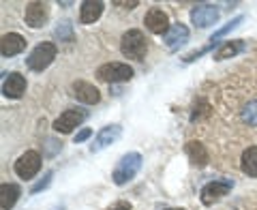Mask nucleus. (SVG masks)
<instances>
[{"label": "nucleus", "instance_id": "1", "mask_svg": "<svg viewBox=\"0 0 257 210\" xmlns=\"http://www.w3.org/2000/svg\"><path fill=\"white\" fill-rule=\"evenodd\" d=\"M120 52H122L126 58L133 60H144V56L148 52V41L144 37L142 30H126L122 39H120Z\"/></svg>", "mask_w": 257, "mask_h": 210}, {"label": "nucleus", "instance_id": "2", "mask_svg": "<svg viewBox=\"0 0 257 210\" xmlns=\"http://www.w3.org/2000/svg\"><path fill=\"white\" fill-rule=\"evenodd\" d=\"M140 167H142V155L140 152H128V155H124L118 161L114 174H111V180H114L118 187H122V184H126L131 178H135Z\"/></svg>", "mask_w": 257, "mask_h": 210}, {"label": "nucleus", "instance_id": "3", "mask_svg": "<svg viewBox=\"0 0 257 210\" xmlns=\"http://www.w3.org/2000/svg\"><path fill=\"white\" fill-rule=\"evenodd\" d=\"M56 52H58V50H56L54 43H39L35 50L30 52L28 60H26L28 69H30V71H37V73H41V71H45V69L54 62Z\"/></svg>", "mask_w": 257, "mask_h": 210}, {"label": "nucleus", "instance_id": "4", "mask_svg": "<svg viewBox=\"0 0 257 210\" xmlns=\"http://www.w3.org/2000/svg\"><path fill=\"white\" fill-rule=\"evenodd\" d=\"M96 77L107 84H118V82H128L133 77V69L124 62H107L96 69Z\"/></svg>", "mask_w": 257, "mask_h": 210}, {"label": "nucleus", "instance_id": "5", "mask_svg": "<svg viewBox=\"0 0 257 210\" xmlns=\"http://www.w3.org/2000/svg\"><path fill=\"white\" fill-rule=\"evenodd\" d=\"M41 169V155L37 150H26L24 155L15 161V174L24 180H30L35 178Z\"/></svg>", "mask_w": 257, "mask_h": 210}, {"label": "nucleus", "instance_id": "6", "mask_svg": "<svg viewBox=\"0 0 257 210\" xmlns=\"http://www.w3.org/2000/svg\"><path fill=\"white\" fill-rule=\"evenodd\" d=\"M86 112L84 110H64L62 114L54 120V131H58V133H71V131H75V129L79 127L86 120Z\"/></svg>", "mask_w": 257, "mask_h": 210}, {"label": "nucleus", "instance_id": "7", "mask_svg": "<svg viewBox=\"0 0 257 210\" xmlns=\"http://www.w3.org/2000/svg\"><path fill=\"white\" fill-rule=\"evenodd\" d=\"M144 24H146V28L150 32H155V35H167L170 32V18H167V13L163 9H159V7H152V9L146 13V18H144Z\"/></svg>", "mask_w": 257, "mask_h": 210}, {"label": "nucleus", "instance_id": "8", "mask_svg": "<svg viewBox=\"0 0 257 210\" xmlns=\"http://www.w3.org/2000/svg\"><path fill=\"white\" fill-rule=\"evenodd\" d=\"M231 187H234V182L231 180H212L204 184L202 189V201L206 206H212L214 201H219L223 195H227V193L231 191Z\"/></svg>", "mask_w": 257, "mask_h": 210}, {"label": "nucleus", "instance_id": "9", "mask_svg": "<svg viewBox=\"0 0 257 210\" xmlns=\"http://www.w3.org/2000/svg\"><path fill=\"white\" fill-rule=\"evenodd\" d=\"M216 20H219V9H216L214 5H199L191 11V22L195 24L197 28L212 26V24H216Z\"/></svg>", "mask_w": 257, "mask_h": 210}, {"label": "nucleus", "instance_id": "10", "mask_svg": "<svg viewBox=\"0 0 257 210\" xmlns=\"http://www.w3.org/2000/svg\"><path fill=\"white\" fill-rule=\"evenodd\" d=\"M50 18V9H47L45 3H28L26 5V13H24V20L30 28H41L43 24Z\"/></svg>", "mask_w": 257, "mask_h": 210}, {"label": "nucleus", "instance_id": "11", "mask_svg": "<svg viewBox=\"0 0 257 210\" xmlns=\"http://www.w3.org/2000/svg\"><path fill=\"white\" fill-rule=\"evenodd\" d=\"M120 135H122V127H120V125L103 127L101 131L96 133L94 144H90V152H99V150H103V148H107L109 144H114Z\"/></svg>", "mask_w": 257, "mask_h": 210}, {"label": "nucleus", "instance_id": "12", "mask_svg": "<svg viewBox=\"0 0 257 210\" xmlns=\"http://www.w3.org/2000/svg\"><path fill=\"white\" fill-rule=\"evenodd\" d=\"M73 96L77 101H82L86 105H96L101 101V92L99 88L92 86L90 82H84V79H79V82H73Z\"/></svg>", "mask_w": 257, "mask_h": 210}, {"label": "nucleus", "instance_id": "13", "mask_svg": "<svg viewBox=\"0 0 257 210\" xmlns=\"http://www.w3.org/2000/svg\"><path fill=\"white\" fill-rule=\"evenodd\" d=\"M26 50V39L18 32H7L3 35V41H0V54L5 56V58H11L15 54H22Z\"/></svg>", "mask_w": 257, "mask_h": 210}, {"label": "nucleus", "instance_id": "14", "mask_svg": "<svg viewBox=\"0 0 257 210\" xmlns=\"http://www.w3.org/2000/svg\"><path fill=\"white\" fill-rule=\"evenodd\" d=\"M26 92V79L20 73H9L3 82V94L7 99H20Z\"/></svg>", "mask_w": 257, "mask_h": 210}, {"label": "nucleus", "instance_id": "15", "mask_svg": "<svg viewBox=\"0 0 257 210\" xmlns=\"http://www.w3.org/2000/svg\"><path fill=\"white\" fill-rule=\"evenodd\" d=\"M163 41L170 50H178L180 45H184L189 41V28L184 26V24H174L170 28V32L163 37Z\"/></svg>", "mask_w": 257, "mask_h": 210}, {"label": "nucleus", "instance_id": "16", "mask_svg": "<svg viewBox=\"0 0 257 210\" xmlns=\"http://www.w3.org/2000/svg\"><path fill=\"white\" fill-rule=\"evenodd\" d=\"M103 9H105V5H103L101 0H86V3H82V9H79V22L94 24L101 18Z\"/></svg>", "mask_w": 257, "mask_h": 210}, {"label": "nucleus", "instance_id": "17", "mask_svg": "<svg viewBox=\"0 0 257 210\" xmlns=\"http://www.w3.org/2000/svg\"><path fill=\"white\" fill-rule=\"evenodd\" d=\"M20 195H22V189L18 187V184L5 182L3 187H0V208H3V210H11L15 204H18Z\"/></svg>", "mask_w": 257, "mask_h": 210}, {"label": "nucleus", "instance_id": "18", "mask_svg": "<svg viewBox=\"0 0 257 210\" xmlns=\"http://www.w3.org/2000/svg\"><path fill=\"white\" fill-rule=\"evenodd\" d=\"M187 157L191 159V163L195 167H206L208 165V150L202 142H189L187 144Z\"/></svg>", "mask_w": 257, "mask_h": 210}, {"label": "nucleus", "instance_id": "19", "mask_svg": "<svg viewBox=\"0 0 257 210\" xmlns=\"http://www.w3.org/2000/svg\"><path fill=\"white\" fill-rule=\"evenodd\" d=\"M240 169L251 176V178H257V146H248L242 152V159H240Z\"/></svg>", "mask_w": 257, "mask_h": 210}, {"label": "nucleus", "instance_id": "20", "mask_svg": "<svg viewBox=\"0 0 257 210\" xmlns=\"http://www.w3.org/2000/svg\"><path fill=\"white\" fill-rule=\"evenodd\" d=\"M242 50H244V41H242V39H238V41H225L219 50L212 54V58L214 60H227V58H231V56L240 54Z\"/></svg>", "mask_w": 257, "mask_h": 210}, {"label": "nucleus", "instance_id": "21", "mask_svg": "<svg viewBox=\"0 0 257 210\" xmlns=\"http://www.w3.org/2000/svg\"><path fill=\"white\" fill-rule=\"evenodd\" d=\"M242 123L248 127H257V101H251L242 110Z\"/></svg>", "mask_w": 257, "mask_h": 210}, {"label": "nucleus", "instance_id": "22", "mask_svg": "<svg viewBox=\"0 0 257 210\" xmlns=\"http://www.w3.org/2000/svg\"><path fill=\"white\" fill-rule=\"evenodd\" d=\"M242 20H244V18H242V15H238V18H236V20H231V22L227 24V26H223L221 30H216V32H214V35L210 37V41H214V43H219V39H221V37H225V35H227V32H231V30H234V28H236V26H238V24H240V22H242Z\"/></svg>", "mask_w": 257, "mask_h": 210}, {"label": "nucleus", "instance_id": "23", "mask_svg": "<svg viewBox=\"0 0 257 210\" xmlns=\"http://www.w3.org/2000/svg\"><path fill=\"white\" fill-rule=\"evenodd\" d=\"M56 37L60 39V41H71L73 39V32H71V24L69 22H62L58 28H56Z\"/></svg>", "mask_w": 257, "mask_h": 210}, {"label": "nucleus", "instance_id": "24", "mask_svg": "<svg viewBox=\"0 0 257 210\" xmlns=\"http://www.w3.org/2000/svg\"><path fill=\"white\" fill-rule=\"evenodd\" d=\"M50 178H52V172H47V174L43 176V180H39V182L35 184V187H32V189H30V193H39V191H41V189H45V187H47V184H50Z\"/></svg>", "mask_w": 257, "mask_h": 210}, {"label": "nucleus", "instance_id": "25", "mask_svg": "<svg viewBox=\"0 0 257 210\" xmlns=\"http://www.w3.org/2000/svg\"><path fill=\"white\" fill-rule=\"evenodd\" d=\"M90 135H92L90 129H82V131H79V133L75 135V144H82V142H86Z\"/></svg>", "mask_w": 257, "mask_h": 210}, {"label": "nucleus", "instance_id": "26", "mask_svg": "<svg viewBox=\"0 0 257 210\" xmlns=\"http://www.w3.org/2000/svg\"><path fill=\"white\" fill-rule=\"evenodd\" d=\"M114 5H118V7H124V9H135V7H138L140 3H138V0H131V3H122V0H116Z\"/></svg>", "mask_w": 257, "mask_h": 210}, {"label": "nucleus", "instance_id": "27", "mask_svg": "<svg viewBox=\"0 0 257 210\" xmlns=\"http://www.w3.org/2000/svg\"><path fill=\"white\" fill-rule=\"evenodd\" d=\"M107 210H131V204H126V201H118L116 206H111Z\"/></svg>", "mask_w": 257, "mask_h": 210}, {"label": "nucleus", "instance_id": "28", "mask_svg": "<svg viewBox=\"0 0 257 210\" xmlns=\"http://www.w3.org/2000/svg\"><path fill=\"white\" fill-rule=\"evenodd\" d=\"M167 210H180V208H167Z\"/></svg>", "mask_w": 257, "mask_h": 210}]
</instances>
